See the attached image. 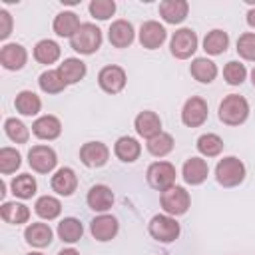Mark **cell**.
I'll return each mask as SVG.
<instances>
[{"label":"cell","instance_id":"obj_1","mask_svg":"<svg viewBox=\"0 0 255 255\" xmlns=\"http://www.w3.org/2000/svg\"><path fill=\"white\" fill-rule=\"evenodd\" d=\"M249 118V102L239 94H229L219 104V120L225 126H241Z\"/></svg>","mask_w":255,"mask_h":255},{"label":"cell","instance_id":"obj_2","mask_svg":"<svg viewBox=\"0 0 255 255\" xmlns=\"http://www.w3.org/2000/svg\"><path fill=\"white\" fill-rule=\"evenodd\" d=\"M70 46L78 54L90 56V54L98 52L100 46H102V30L96 24H92V22H84L78 28V32L70 38Z\"/></svg>","mask_w":255,"mask_h":255},{"label":"cell","instance_id":"obj_3","mask_svg":"<svg viewBox=\"0 0 255 255\" xmlns=\"http://www.w3.org/2000/svg\"><path fill=\"white\" fill-rule=\"evenodd\" d=\"M215 179L223 187H235L245 179V165L235 155H227L215 165Z\"/></svg>","mask_w":255,"mask_h":255},{"label":"cell","instance_id":"obj_4","mask_svg":"<svg viewBox=\"0 0 255 255\" xmlns=\"http://www.w3.org/2000/svg\"><path fill=\"white\" fill-rule=\"evenodd\" d=\"M159 203H161V209L171 215V217H177V215H183L187 213L189 205H191V197H189V191L181 185H173L165 191H161L159 195Z\"/></svg>","mask_w":255,"mask_h":255},{"label":"cell","instance_id":"obj_5","mask_svg":"<svg viewBox=\"0 0 255 255\" xmlns=\"http://www.w3.org/2000/svg\"><path fill=\"white\" fill-rule=\"evenodd\" d=\"M175 165L169 161H153L147 171H145V179L149 183V187L157 189V191H165L169 187L175 185Z\"/></svg>","mask_w":255,"mask_h":255},{"label":"cell","instance_id":"obj_6","mask_svg":"<svg viewBox=\"0 0 255 255\" xmlns=\"http://www.w3.org/2000/svg\"><path fill=\"white\" fill-rule=\"evenodd\" d=\"M147 231L155 241L171 243V241H175L179 237V223L175 221V217H171L167 213H161V215H153L149 219Z\"/></svg>","mask_w":255,"mask_h":255},{"label":"cell","instance_id":"obj_7","mask_svg":"<svg viewBox=\"0 0 255 255\" xmlns=\"http://www.w3.org/2000/svg\"><path fill=\"white\" fill-rule=\"evenodd\" d=\"M197 34L191 28H179L173 32L169 40V50L177 60H187L197 50Z\"/></svg>","mask_w":255,"mask_h":255},{"label":"cell","instance_id":"obj_8","mask_svg":"<svg viewBox=\"0 0 255 255\" xmlns=\"http://www.w3.org/2000/svg\"><path fill=\"white\" fill-rule=\"evenodd\" d=\"M126 82H128L126 70L116 64L104 66L98 74V84L106 94H120L126 88Z\"/></svg>","mask_w":255,"mask_h":255},{"label":"cell","instance_id":"obj_9","mask_svg":"<svg viewBox=\"0 0 255 255\" xmlns=\"http://www.w3.org/2000/svg\"><path fill=\"white\" fill-rule=\"evenodd\" d=\"M28 163L36 173H50L58 163V155L50 145H32L28 151Z\"/></svg>","mask_w":255,"mask_h":255},{"label":"cell","instance_id":"obj_10","mask_svg":"<svg viewBox=\"0 0 255 255\" xmlns=\"http://www.w3.org/2000/svg\"><path fill=\"white\" fill-rule=\"evenodd\" d=\"M207 114H209L207 102H205L203 98H199V96H191V98L183 104L181 122H183L187 128H199V126L205 124Z\"/></svg>","mask_w":255,"mask_h":255},{"label":"cell","instance_id":"obj_11","mask_svg":"<svg viewBox=\"0 0 255 255\" xmlns=\"http://www.w3.org/2000/svg\"><path fill=\"white\" fill-rule=\"evenodd\" d=\"M110 159V147L102 141H88L80 147V161L86 167H102Z\"/></svg>","mask_w":255,"mask_h":255},{"label":"cell","instance_id":"obj_12","mask_svg":"<svg viewBox=\"0 0 255 255\" xmlns=\"http://www.w3.org/2000/svg\"><path fill=\"white\" fill-rule=\"evenodd\" d=\"M118 229H120V223L114 215H108V213H100L98 217H94L90 221V233L96 241H112L116 235H118Z\"/></svg>","mask_w":255,"mask_h":255},{"label":"cell","instance_id":"obj_13","mask_svg":"<svg viewBox=\"0 0 255 255\" xmlns=\"http://www.w3.org/2000/svg\"><path fill=\"white\" fill-rule=\"evenodd\" d=\"M86 203L92 211L96 213H106L108 209H112L114 205V191L108 187V185H92L88 195H86Z\"/></svg>","mask_w":255,"mask_h":255},{"label":"cell","instance_id":"obj_14","mask_svg":"<svg viewBox=\"0 0 255 255\" xmlns=\"http://www.w3.org/2000/svg\"><path fill=\"white\" fill-rule=\"evenodd\" d=\"M165 38H167L165 28H163L159 22H155V20H147V22H143L141 28H139V44H141L143 48H147V50L159 48V46L165 42Z\"/></svg>","mask_w":255,"mask_h":255},{"label":"cell","instance_id":"obj_15","mask_svg":"<svg viewBox=\"0 0 255 255\" xmlns=\"http://www.w3.org/2000/svg\"><path fill=\"white\" fill-rule=\"evenodd\" d=\"M108 38H110V44L114 48H128L133 38H135V32H133V26L131 22L120 18V20H114L110 24V30H108Z\"/></svg>","mask_w":255,"mask_h":255},{"label":"cell","instance_id":"obj_16","mask_svg":"<svg viewBox=\"0 0 255 255\" xmlns=\"http://www.w3.org/2000/svg\"><path fill=\"white\" fill-rule=\"evenodd\" d=\"M28 60V52L22 44H4L0 48V64L6 68V70H22L24 64Z\"/></svg>","mask_w":255,"mask_h":255},{"label":"cell","instance_id":"obj_17","mask_svg":"<svg viewBox=\"0 0 255 255\" xmlns=\"http://www.w3.org/2000/svg\"><path fill=\"white\" fill-rule=\"evenodd\" d=\"M133 128H135L137 135L149 139V137L161 133V120H159V116H157L155 112H151V110H143V112H139V114L135 116V120H133Z\"/></svg>","mask_w":255,"mask_h":255},{"label":"cell","instance_id":"obj_18","mask_svg":"<svg viewBox=\"0 0 255 255\" xmlns=\"http://www.w3.org/2000/svg\"><path fill=\"white\" fill-rule=\"evenodd\" d=\"M181 175H183L185 183L201 185L209 175V165L203 157H189L181 167Z\"/></svg>","mask_w":255,"mask_h":255},{"label":"cell","instance_id":"obj_19","mask_svg":"<svg viewBox=\"0 0 255 255\" xmlns=\"http://www.w3.org/2000/svg\"><path fill=\"white\" fill-rule=\"evenodd\" d=\"M50 185H52V189H54L58 195L68 197V195H72V193L76 191V187H78V175H76V171H74L72 167H60V169L52 175Z\"/></svg>","mask_w":255,"mask_h":255},{"label":"cell","instance_id":"obj_20","mask_svg":"<svg viewBox=\"0 0 255 255\" xmlns=\"http://www.w3.org/2000/svg\"><path fill=\"white\" fill-rule=\"evenodd\" d=\"M32 133L38 137V139H56L60 133H62V124L56 116L52 114H46V116H40L34 124H32Z\"/></svg>","mask_w":255,"mask_h":255},{"label":"cell","instance_id":"obj_21","mask_svg":"<svg viewBox=\"0 0 255 255\" xmlns=\"http://www.w3.org/2000/svg\"><path fill=\"white\" fill-rule=\"evenodd\" d=\"M52 237H54V233H52V229H50L48 223L36 221V223H30V225L24 229V239H26V243L32 245V247H36V249L48 247V245L52 243Z\"/></svg>","mask_w":255,"mask_h":255},{"label":"cell","instance_id":"obj_22","mask_svg":"<svg viewBox=\"0 0 255 255\" xmlns=\"http://www.w3.org/2000/svg\"><path fill=\"white\" fill-rule=\"evenodd\" d=\"M189 4L185 0H163L159 4V16L167 24H181L187 18Z\"/></svg>","mask_w":255,"mask_h":255},{"label":"cell","instance_id":"obj_23","mask_svg":"<svg viewBox=\"0 0 255 255\" xmlns=\"http://www.w3.org/2000/svg\"><path fill=\"white\" fill-rule=\"evenodd\" d=\"M114 153H116L118 159H122V161H126V163H131V161H135V159L139 157L141 145H139V141H137L135 137H131V135H122V137H118V141L114 143Z\"/></svg>","mask_w":255,"mask_h":255},{"label":"cell","instance_id":"obj_24","mask_svg":"<svg viewBox=\"0 0 255 255\" xmlns=\"http://www.w3.org/2000/svg\"><path fill=\"white\" fill-rule=\"evenodd\" d=\"M80 26H82V22H80L78 14H76V12H68V10L60 12V14L54 18V22H52L54 32H56L58 36H62V38H72V36L78 32Z\"/></svg>","mask_w":255,"mask_h":255},{"label":"cell","instance_id":"obj_25","mask_svg":"<svg viewBox=\"0 0 255 255\" xmlns=\"http://www.w3.org/2000/svg\"><path fill=\"white\" fill-rule=\"evenodd\" d=\"M14 106H16V112H20L22 116H38L40 110H42V100L40 96H36L34 92L30 90H22L16 94V100H14Z\"/></svg>","mask_w":255,"mask_h":255},{"label":"cell","instance_id":"obj_26","mask_svg":"<svg viewBox=\"0 0 255 255\" xmlns=\"http://www.w3.org/2000/svg\"><path fill=\"white\" fill-rule=\"evenodd\" d=\"M58 72L62 74L64 82L70 86V84H78L80 80H84L86 76V64L80 60V58H66L60 66H58Z\"/></svg>","mask_w":255,"mask_h":255},{"label":"cell","instance_id":"obj_27","mask_svg":"<svg viewBox=\"0 0 255 255\" xmlns=\"http://www.w3.org/2000/svg\"><path fill=\"white\" fill-rule=\"evenodd\" d=\"M189 72L201 84H211L217 78V66L209 58H195L189 66Z\"/></svg>","mask_w":255,"mask_h":255},{"label":"cell","instance_id":"obj_28","mask_svg":"<svg viewBox=\"0 0 255 255\" xmlns=\"http://www.w3.org/2000/svg\"><path fill=\"white\" fill-rule=\"evenodd\" d=\"M0 215L6 223L20 225V223H26L30 219V209L18 201H4L0 207Z\"/></svg>","mask_w":255,"mask_h":255},{"label":"cell","instance_id":"obj_29","mask_svg":"<svg viewBox=\"0 0 255 255\" xmlns=\"http://www.w3.org/2000/svg\"><path fill=\"white\" fill-rule=\"evenodd\" d=\"M34 211H36L38 217H42V219H46V221H52V219H56V217L62 213V203H60V199L54 197V195H42V197L36 199Z\"/></svg>","mask_w":255,"mask_h":255},{"label":"cell","instance_id":"obj_30","mask_svg":"<svg viewBox=\"0 0 255 255\" xmlns=\"http://www.w3.org/2000/svg\"><path fill=\"white\" fill-rule=\"evenodd\" d=\"M84 235V225L76 217H64L58 223V237L64 243H78Z\"/></svg>","mask_w":255,"mask_h":255},{"label":"cell","instance_id":"obj_31","mask_svg":"<svg viewBox=\"0 0 255 255\" xmlns=\"http://www.w3.org/2000/svg\"><path fill=\"white\" fill-rule=\"evenodd\" d=\"M227 46H229V36H227V32H223V30H219V28L207 32V36L203 38V50H205L209 56H219V54H223V52L227 50Z\"/></svg>","mask_w":255,"mask_h":255},{"label":"cell","instance_id":"obj_32","mask_svg":"<svg viewBox=\"0 0 255 255\" xmlns=\"http://www.w3.org/2000/svg\"><path fill=\"white\" fill-rule=\"evenodd\" d=\"M10 189H12V193H14L16 197H20V199H30V197L36 193L38 183H36L34 175H30V173H20V175H16V177L10 181Z\"/></svg>","mask_w":255,"mask_h":255},{"label":"cell","instance_id":"obj_33","mask_svg":"<svg viewBox=\"0 0 255 255\" xmlns=\"http://www.w3.org/2000/svg\"><path fill=\"white\" fill-rule=\"evenodd\" d=\"M60 46L54 42V40H40L36 46H34V60L40 62V64H54L58 58H60Z\"/></svg>","mask_w":255,"mask_h":255},{"label":"cell","instance_id":"obj_34","mask_svg":"<svg viewBox=\"0 0 255 255\" xmlns=\"http://www.w3.org/2000/svg\"><path fill=\"white\" fill-rule=\"evenodd\" d=\"M38 86H40V90L46 92V94H60V92L66 90L68 84L64 82V78H62V74H60L58 70H46V72L40 74Z\"/></svg>","mask_w":255,"mask_h":255},{"label":"cell","instance_id":"obj_35","mask_svg":"<svg viewBox=\"0 0 255 255\" xmlns=\"http://www.w3.org/2000/svg\"><path fill=\"white\" fill-rule=\"evenodd\" d=\"M197 151L205 157H217L223 151V139L217 133H203L197 137Z\"/></svg>","mask_w":255,"mask_h":255},{"label":"cell","instance_id":"obj_36","mask_svg":"<svg viewBox=\"0 0 255 255\" xmlns=\"http://www.w3.org/2000/svg\"><path fill=\"white\" fill-rule=\"evenodd\" d=\"M173 143H175L173 137H171L169 133L161 131V133L149 137L147 143H145V147H147V151H149L151 155H155V157H163V155H167V153L173 149Z\"/></svg>","mask_w":255,"mask_h":255},{"label":"cell","instance_id":"obj_37","mask_svg":"<svg viewBox=\"0 0 255 255\" xmlns=\"http://www.w3.org/2000/svg\"><path fill=\"white\" fill-rule=\"evenodd\" d=\"M4 131L14 143H26L30 139V129L16 118H8L4 122Z\"/></svg>","mask_w":255,"mask_h":255},{"label":"cell","instance_id":"obj_38","mask_svg":"<svg viewBox=\"0 0 255 255\" xmlns=\"http://www.w3.org/2000/svg\"><path fill=\"white\" fill-rule=\"evenodd\" d=\"M20 163H22V155L18 149H14V147H2L0 149V171L4 175L14 173L20 167Z\"/></svg>","mask_w":255,"mask_h":255},{"label":"cell","instance_id":"obj_39","mask_svg":"<svg viewBox=\"0 0 255 255\" xmlns=\"http://www.w3.org/2000/svg\"><path fill=\"white\" fill-rule=\"evenodd\" d=\"M223 78H225V82H227L229 86H241V84L245 82V78H247V68H245V64L235 62V60L227 62L225 68H223Z\"/></svg>","mask_w":255,"mask_h":255},{"label":"cell","instance_id":"obj_40","mask_svg":"<svg viewBox=\"0 0 255 255\" xmlns=\"http://www.w3.org/2000/svg\"><path fill=\"white\" fill-rule=\"evenodd\" d=\"M237 54L247 62H255V34L253 32H245L237 38Z\"/></svg>","mask_w":255,"mask_h":255},{"label":"cell","instance_id":"obj_41","mask_svg":"<svg viewBox=\"0 0 255 255\" xmlns=\"http://www.w3.org/2000/svg\"><path fill=\"white\" fill-rule=\"evenodd\" d=\"M90 14L98 20H108L116 12V2L114 0H92L90 2Z\"/></svg>","mask_w":255,"mask_h":255},{"label":"cell","instance_id":"obj_42","mask_svg":"<svg viewBox=\"0 0 255 255\" xmlns=\"http://www.w3.org/2000/svg\"><path fill=\"white\" fill-rule=\"evenodd\" d=\"M12 34V16L6 10H0V40H6Z\"/></svg>","mask_w":255,"mask_h":255},{"label":"cell","instance_id":"obj_43","mask_svg":"<svg viewBox=\"0 0 255 255\" xmlns=\"http://www.w3.org/2000/svg\"><path fill=\"white\" fill-rule=\"evenodd\" d=\"M247 24L255 30V8H251V10L247 12Z\"/></svg>","mask_w":255,"mask_h":255},{"label":"cell","instance_id":"obj_44","mask_svg":"<svg viewBox=\"0 0 255 255\" xmlns=\"http://www.w3.org/2000/svg\"><path fill=\"white\" fill-rule=\"evenodd\" d=\"M58 255H80V253H78L76 249H72V247H68V249H62V251H60Z\"/></svg>","mask_w":255,"mask_h":255},{"label":"cell","instance_id":"obj_45","mask_svg":"<svg viewBox=\"0 0 255 255\" xmlns=\"http://www.w3.org/2000/svg\"><path fill=\"white\" fill-rule=\"evenodd\" d=\"M251 84H253V88H255V68L251 70Z\"/></svg>","mask_w":255,"mask_h":255},{"label":"cell","instance_id":"obj_46","mask_svg":"<svg viewBox=\"0 0 255 255\" xmlns=\"http://www.w3.org/2000/svg\"><path fill=\"white\" fill-rule=\"evenodd\" d=\"M28 255H44V253H38V251H34V253H28Z\"/></svg>","mask_w":255,"mask_h":255}]
</instances>
